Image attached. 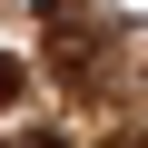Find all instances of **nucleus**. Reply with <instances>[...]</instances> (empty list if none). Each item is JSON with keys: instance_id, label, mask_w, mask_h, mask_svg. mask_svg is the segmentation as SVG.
Instances as JSON below:
<instances>
[{"instance_id": "nucleus-1", "label": "nucleus", "mask_w": 148, "mask_h": 148, "mask_svg": "<svg viewBox=\"0 0 148 148\" xmlns=\"http://www.w3.org/2000/svg\"><path fill=\"white\" fill-rule=\"evenodd\" d=\"M49 20V59L69 69V79H99V30H89V0H40Z\"/></svg>"}, {"instance_id": "nucleus-3", "label": "nucleus", "mask_w": 148, "mask_h": 148, "mask_svg": "<svg viewBox=\"0 0 148 148\" xmlns=\"http://www.w3.org/2000/svg\"><path fill=\"white\" fill-rule=\"evenodd\" d=\"M10 148H69V138H59V128H30V138H10Z\"/></svg>"}, {"instance_id": "nucleus-2", "label": "nucleus", "mask_w": 148, "mask_h": 148, "mask_svg": "<svg viewBox=\"0 0 148 148\" xmlns=\"http://www.w3.org/2000/svg\"><path fill=\"white\" fill-rule=\"evenodd\" d=\"M10 99H20V59L0 49V109H10Z\"/></svg>"}]
</instances>
